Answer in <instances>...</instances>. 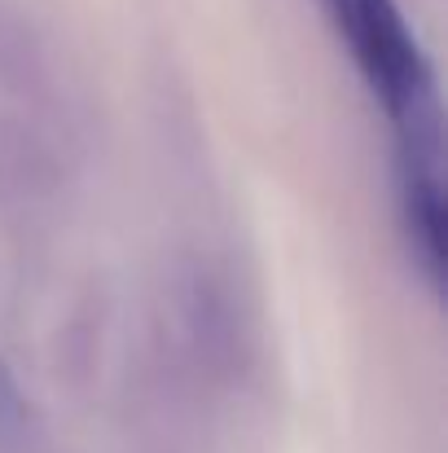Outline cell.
<instances>
[{
  "label": "cell",
  "mask_w": 448,
  "mask_h": 453,
  "mask_svg": "<svg viewBox=\"0 0 448 453\" xmlns=\"http://www.w3.org/2000/svg\"><path fill=\"white\" fill-rule=\"evenodd\" d=\"M27 418V405H22V392L9 374V365L0 361V436H13Z\"/></svg>",
  "instance_id": "3957f363"
},
{
  "label": "cell",
  "mask_w": 448,
  "mask_h": 453,
  "mask_svg": "<svg viewBox=\"0 0 448 453\" xmlns=\"http://www.w3.org/2000/svg\"><path fill=\"white\" fill-rule=\"evenodd\" d=\"M400 211L409 251L431 282L444 287V185H440V137H400Z\"/></svg>",
  "instance_id": "7a4b0ae2"
},
{
  "label": "cell",
  "mask_w": 448,
  "mask_h": 453,
  "mask_svg": "<svg viewBox=\"0 0 448 453\" xmlns=\"http://www.w3.org/2000/svg\"><path fill=\"white\" fill-rule=\"evenodd\" d=\"M325 9L334 27L343 31L369 88L383 97V106L400 124V137H440L431 71L396 0H325Z\"/></svg>",
  "instance_id": "6da1fadb"
}]
</instances>
